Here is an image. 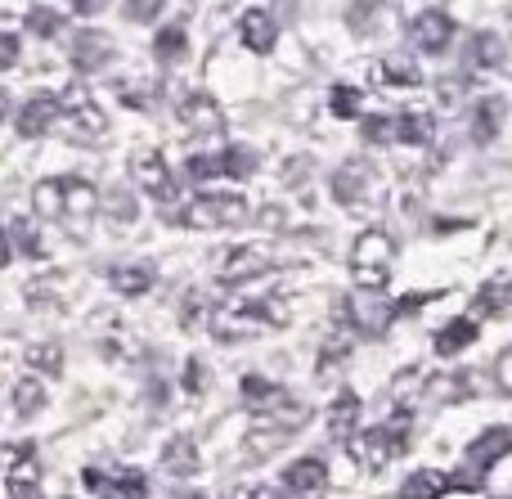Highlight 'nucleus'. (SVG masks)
<instances>
[{"label":"nucleus","mask_w":512,"mask_h":499,"mask_svg":"<svg viewBox=\"0 0 512 499\" xmlns=\"http://www.w3.org/2000/svg\"><path fill=\"white\" fill-rule=\"evenodd\" d=\"M409 428H414V414L400 405V410H391V419L382 423V428H364L360 437L351 441V455L355 464H364L369 473H378V468H387L396 455H405V441H409Z\"/></svg>","instance_id":"7ed1b4c3"},{"label":"nucleus","mask_w":512,"mask_h":499,"mask_svg":"<svg viewBox=\"0 0 512 499\" xmlns=\"http://www.w3.org/2000/svg\"><path fill=\"white\" fill-rule=\"evenodd\" d=\"M45 410V383L41 378H18L14 383V414L18 419H36Z\"/></svg>","instance_id":"2f4dec72"},{"label":"nucleus","mask_w":512,"mask_h":499,"mask_svg":"<svg viewBox=\"0 0 512 499\" xmlns=\"http://www.w3.org/2000/svg\"><path fill=\"white\" fill-rule=\"evenodd\" d=\"M306 167H310V158H292V162H283V180H292V185H306Z\"/></svg>","instance_id":"c03bdc74"},{"label":"nucleus","mask_w":512,"mask_h":499,"mask_svg":"<svg viewBox=\"0 0 512 499\" xmlns=\"http://www.w3.org/2000/svg\"><path fill=\"white\" fill-rule=\"evenodd\" d=\"M436 135V122L427 113H409V117H400V140H409V144H427Z\"/></svg>","instance_id":"f704fd0d"},{"label":"nucleus","mask_w":512,"mask_h":499,"mask_svg":"<svg viewBox=\"0 0 512 499\" xmlns=\"http://www.w3.org/2000/svg\"><path fill=\"white\" fill-rule=\"evenodd\" d=\"M162 468H167V477H194L198 468V446L194 437H171L167 450H162Z\"/></svg>","instance_id":"a878e982"},{"label":"nucleus","mask_w":512,"mask_h":499,"mask_svg":"<svg viewBox=\"0 0 512 499\" xmlns=\"http://www.w3.org/2000/svg\"><path fill=\"white\" fill-rule=\"evenodd\" d=\"M342 311L351 315V324H355L360 338H382V333L391 329V320H396L400 306H391L382 288H355V293L342 302Z\"/></svg>","instance_id":"6e6552de"},{"label":"nucleus","mask_w":512,"mask_h":499,"mask_svg":"<svg viewBox=\"0 0 512 499\" xmlns=\"http://www.w3.org/2000/svg\"><path fill=\"white\" fill-rule=\"evenodd\" d=\"M9 499H36V491H23V486H5Z\"/></svg>","instance_id":"3c124183"},{"label":"nucleus","mask_w":512,"mask_h":499,"mask_svg":"<svg viewBox=\"0 0 512 499\" xmlns=\"http://www.w3.org/2000/svg\"><path fill=\"white\" fill-rule=\"evenodd\" d=\"M360 396H351V392H342L333 401V410H328V437L333 441H342V446H351L355 437H360Z\"/></svg>","instance_id":"393cba45"},{"label":"nucleus","mask_w":512,"mask_h":499,"mask_svg":"<svg viewBox=\"0 0 512 499\" xmlns=\"http://www.w3.org/2000/svg\"><path fill=\"white\" fill-rule=\"evenodd\" d=\"M360 131L369 144H391V140H400V117H364Z\"/></svg>","instance_id":"72a5a7b5"},{"label":"nucleus","mask_w":512,"mask_h":499,"mask_svg":"<svg viewBox=\"0 0 512 499\" xmlns=\"http://www.w3.org/2000/svg\"><path fill=\"white\" fill-rule=\"evenodd\" d=\"M167 221H180L189 230H230V225L248 221V203L239 194H198L185 212L167 216Z\"/></svg>","instance_id":"423d86ee"},{"label":"nucleus","mask_w":512,"mask_h":499,"mask_svg":"<svg viewBox=\"0 0 512 499\" xmlns=\"http://www.w3.org/2000/svg\"><path fill=\"white\" fill-rule=\"evenodd\" d=\"M409 36H414V45L423 54H441V50H450V41H454V18L445 14V9H423V14L409 23Z\"/></svg>","instance_id":"f8f14e48"},{"label":"nucleus","mask_w":512,"mask_h":499,"mask_svg":"<svg viewBox=\"0 0 512 499\" xmlns=\"http://www.w3.org/2000/svg\"><path fill=\"white\" fill-rule=\"evenodd\" d=\"M14 63H18V36L5 32L0 36V68H14Z\"/></svg>","instance_id":"37998d69"},{"label":"nucleus","mask_w":512,"mask_h":499,"mask_svg":"<svg viewBox=\"0 0 512 499\" xmlns=\"http://www.w3.org/2000/svg\"><path fill=\"white\" fill-rule=\"evenodd\" d=\"M463 63H472V68L490 72L504 63V36L495 32V27H477V32L468 36V45H463Z\"/></svg>","instance_id":"4be33fe9"},{"label":"nucleus","mask_w":512,"mask_h":499,"mask_svg":"<svg viewBox=\"0 0 512 499\" xmlns=\"http://www.w3.org/2000/svg\"><path fill=\"white\" fill-rule=\"evenodd\" d=\"M185 176L189 180H216V176H225V158H216V153H198V158L185 162Z\"/></svg>","instance_id":"e433bc0d"},{"label":"nucleus","mask_w":512,"mask_h":499,"mask_svg":"<svg viewBox=\"0 0 512 499\" xmlns=\"http://www.w3.org/2000/svg\"><path fill=\"white\" fill-rule=\"evenodd\" d=\"M396 266V243H391L387 230H364L351 248V275L360 279L364 288H387V275Z\"/></svg>","instance_id":"39448f33"},{"label":"nucleus","mask_w":512,"mask_h":499,"mask_svg":"<svg viewBox=\"0 0 512 499\" xmlns=\"http://www.w3.org/2000/svg\"><path fill=\"white\" fill-rule=\"evenodd\" d=\"M162 0H126V18L131 23H149V18H158Z\"/></svg>","instance_id":"79ce46f5"},{"label":"nucleus","mask_w":512,"mask_h":499,"mask_svg":"<svg viewBox=\"0 0 512 499\" xmlns=\"http://www.w3.org/2000/svg\"><path fill=\"white\" fill-rule=\"evenodd\" d=\"M63 113V99L59 95H50V90H36L32 99H27L23 108H18V117H14V126H18V135H27V140H36V135H45L54 126V117Z\"/></svg>","instance_id":"ddd939ff"},{"label":"nucleus","mask_w":512,"mask_h":499,"mask_svg":"<svg viewBox=\"0 0 512 499\" xmlns=\"http://www.w3.org/2000/svg\"><path fill=\"white\" fill-rule=\"evenodd\" d=\"M185 54H189V36H185V27L180 23L162 27V32L153 36V59L158 63H180Z\"/></svg>","instance_id":"7c9ffc66"},{"label":"nucleus","mask_w":512,"mask_h":499,"mask_svg":"<svg viewBox=\"0 0 512 499\" xmlns=\"http://www.w3.org/2000/svg\"><path fill=\"white\" fill-rule=\"evenodd\" d=\"M27 27H32L36 36H45V41H50V36H59L63 14H54V9H45V5H36L32 14H27Z\"/></svg>","instance_id":"58836bf2"},{"label":"nucleus","mask_w":512,"mask_h":499,"mask_svg":"<svg viewBox=\"0 0 512 499\" xmlns=\"http://www.w3.org/2000/svg\"><path fill=\"white\" fill-rule=\"evenodd\" d=\"M508 23H512V9H508Z\"/></svg>","instance_id":"864d4df0"},{"label":"nucleus","mask_w":512,"mask_h":499,"mask_svg":"<svg viewBox=\"0 0 512 499\" xmlns=\"http://www.w3.org/2000/svg\"><path fill=\"white\" fill-rule=\"evenodd\" d=\"M239 36H243V45H248L252 54H270L274 41H279V27H274V18L265 14V9H243Z\"/></svg>","instance_id":"5701e85b"},{"label":"nucleus","mask_w":512,"mask_h":499,"mask_svg":"<svg viewBox=\"0 0 512 499\" xmlns=\"http://www.w3.org/2000/svg\"><path fill=\"white\" fill-rule=\"evenodd\" d=\"M153 279H158L153 261H117V266H108V288L122 297H144L153 288Z\"/></svg>","instance_id":"aec40b11"},{"label":"nucleus","mask_w":512,"mask_h":499,"mask_svg":"<svg viewBox=\"0 0 512 499\" xmlns=\"http://www.w3.org/2000/svg\"><path fill=\"white\" fill-rule=\"evenodd\" d=\"M472 342H477V320H450L441 333L432 338V347H436V356H459V351H468Z\"/></svg>","instance_id":"bb28decb"},{"label":"nucleus","mask_w":512,"mask_h":499,"mask_svg":"<svg viewBox=\"0 0 512 499\" xmlns=\"http://www.w3.org/2000/svg\"><path fill=\"white\" fill-rule=\"evenodd\" d=\"M512 306V275H499V279H486L472 302V315H504Z\"/></svg>","instance_id":"cd10ccee"},{"label":"nucleus","mask_w":512,"mask_h":499,"mask_svg":"<svg viewBox=\"0 0 512 499\" xmlns=\"http://www.w3.org/2000/svg\"><path fill=\"white\" fill-rule=\"evenodd\" d=\"M378 9H382V0H355V5H351V27H355V32H373V14H378Z\"/></svg>","instance_id":"ea45409f"},{"label":"nucleus","mask_w":512,"mask_h":499,"mask_svg":"<svg viewBox=\"0 0 512 499\" xmlns=\"http://www.w3.org/2000/svg\"><path fill=\"white\" fill-rule=\"evenodd\" d=\"M283 491H288V486H256V491H252L248 499H288Z\"/></svg>","instance_id":"de8ad7c7"},{"label":"nucleus","mask_w":512,"mask_h":499,"mask_svg":"<svg viewBox=\"0 0 512 499\" xmlns=\"http://www.w3.org/2000/svg\"><path fill=\"white\" fill-rule=\"evenodd\" d=\"M59 99H63V113L72 117V126H77L86 140H95V135L108 131V113L95 104V95L86 90V81H68Z\"/></svg>","instance_id":"9d476101"},{"label":"nucleus","mask_w":512,"mask_h":499,"mask_svg":"<svg viewBox=\"0 0 512 499\" xmlns=\"http://www.w3.org/2000/svg\"><path fill=\"white\" fill-rule=\"evenodd\" d=\"M221 158H225V176H234V180H252L256 167H261L256 149H248V144H230Z\"/></svg>","instance_id":"473e14b6"},{"label":"nucleus","mask_w":512,"mask_h":499,"mask_svg":"<svg viewBox=\"0 0 512 499\" xmlns=\"http://www.w3.org/2000/svg\"><path fill=\"white\" fill-rule=\"evenodd\" d=\"M36 482H41V455H36V441H14V446H5V486L36 491Z\"/></svg>","instance_id":"dca6fc26"},{"label":"nucleus","mask_w":512,"mask_h":499,"mask_svg":"<svg viewBox=\"0 0 512 499\" xmlns=\"http://www.w3.org/2000/svg\"><path fill=\"white\" fill-rule=\"evenodd\" d=\"M279 324H283V315L274 311L270 302H261V297L212 306V338L216 342H248V338H261V333L279 329Z\"/></svg>","instance_id":"f03ea898"},{"label":"nucleus","mask_w":512,"mask_h":499,"mask_svg":"<svg viewBox=\"0 0 512 499\" xmlns=\"http://www.w3.org/2000/svg\"><path fill=\"white\" fill-rule=\"evenodd\" d=\"M27 365H32V369H45V374H59V369H63V351L54 347V342H41V347L27 351Z\"/></svg>","instance_id":"4c0bfd02"},{"label":"nucleus","mask_w":512,"mask_h":499,"mask_svg":"<svg viewBox=\"0 0 512 499\" xmlns=\"http://www.w3.org/2000/svg\"><path fill=\"white\" fill-rule=\"evenodd\" d=\"M508 122V99L499 95H481L477 104H472V140L486 149V144H495V135L504 131Z\"/></svg>","instance_id":"6ab92c4d"},{"label":"nucleus","mask_w":512,"mask_h":499,"mask_svg":"<svg viewBox=\"0 0 512 499\" xmlns=\"http://www.w3.org/2000/svg\"><path fill=\"white\" fill-rule=\"evenodd\" d=\"M283 486H288V495H319V491L328 486L324 459H315V455L292 459V464L283 468Z\"/></svg>","instance_id":"412c9836"},{"label":"nucleus","mask_w":512,"mask_h":499,"mask_svg":"<svg viewBox=\"0 0 512 499\" xmlns=\"http://www.w3.org/2000/svg\"><path fill=\"white\" fill-rule=\"evenodd\" d=\"M176 499H203V495H194V491H185V495H176Z\"/></svg>","instance_id":"603ef678"},{"label":"nucleus","mask_w":512,"mask_h":499,"mask_svg":"<svg viewBox=\"0 0 512 499\" xmlns=\"http://www.w3.org/2000/svg\"><path fill=\"white\" fill-rule=\"evenodd\" d=\"M113 59H117V50H113V41H108L104 32H95V27H81V32L72 36V63H77L81 72L108 68Z\"/></svg>","instance_id":"a211bd4d"},{"label":"nucleus","mask_w":512,"mask_h":499,"mask_svg":"<svg viewBox=\"0 0 512 499\" xmlns=\"http://www.w3.org/2000/svg\"><path fill=\"white\" fill-rule=\"evenodd\" d=\"M360 104H364V95L355 86H333V95H328V108L337 117H360Z\"/></svg>","instance_id":"c9c22d12"},{"label":"nucleus","mask_w":512,"mask_h":499,"mask_svg":"<svg viewBox=\"0 0 512 499\" xmlns=\"http://www.w3.org/2000/svg\"><path fill=\"white\" fill-rule=\"evenodd\" d=\"M32 207L41 216H50L63 234L86 239L90 225H95V212H99V189L81 176H54L32 189Z\"/></svg>","instance_id":"f257e3e1"},{"label":"nucleus","mask_w":512,"mask_h":499,"mask_svg":"<svg viewBox=\"0 0 512 499\" xmlns=\"http://www.w3.org/2000/svg\"><path fill=\"white\" fill-rule=\"evenodd\" d=\"M185 392H203V387H198V360L185 365Z\"/></svg>","instance_id":"09e8293b"},{"label":"nucleus","mask_w":512,"mask_h":499,"mask_svg":"<svg viewBox=\"0 0 512 499\" xmlns=\"http://www.w3.org/2000/svg\"><path fill=\"white\" fill-rule=\"evenodd\" d=\"M108 212H113L117 221H135V198L126 194V189H108Z\"/></svg>","instance_id":"a19ab883"},{"label":"nucleus","mask_w":512,"mask_h":499,"mask_svg":"<svg viewBox=\"0 0 512 499\" xmlns=\"http://www.w3.org/2000/svg\"><path fill=\"white\" fill-rule=\"evenodd\" d=\"M176 117H180V126L189 131V140H216V135H225V113H221V104H216L212 95H185L176 104Z\"/></svg>","instance_id":"1a4fd4ad"},{"label":"nucleus","mask_w":512,"mask_h":499,"mask_svg":"<svg viewBox=\"0 0 512 499\" xmlns=\"http://www.w3.org/2000/svg\"><path fill=\"white\" fill-rule=\"evenodd\" d=\"M122 95H126V104L131 108H153V99H149V86H122Z\"/></svg>","instance_id":"49530a36"},{"label":"nucleus","mask_w":512,"mask_h":499,"mask_svg":"<svg viewBox=\"0 0 512 499\" xmlns=\"http://www.w3.org/2000/svg\"><path fill=\"white\" fill-rule=\"evenodd\" d=\"M508 450H512V432L508 428H486L468 450H463V464H459V473H454V486H463V491H481V482L495 473V464L508 455Z\"/></svg>","instance_id":"20e7f679"},{"label":"nucleus","mask_w":512,"mask_h":499,"mask_svg":"<svg viewBox=\"0 0 512 499\" xmlns=\"http://www.w3.org/2000/svg\"><path fill=\"white\" fill-rule=\"evenodd\" d=\"M5 243H9L5 261H14V257H41V252H45L41 230H36L32 216H9V225H5Z\"/></svg>","instance_id":"b1692460"},{"label":"nucleus","mask_w":512,"mask_h":499,"mask_svg":"<svg viewBox=\"0 0 512 499\" xmlns=\"http://www.w3.org/2000/svg\"><path fill=\"white\" fill-rule=\"evenodd\" d=\"M378 77L387 81V86H423V68H418L414 59H405V54H387V59L378 63Z\"/></svg>","instance_id":"c756f323"},{"label":"nucleus","mask_w":512,"mask_h":499,"mask_svg":"<svg viewBox=\"0 0 512 499\" xmlns=\"http://www.w3.org/2000/svg\"><path fill=\"white\" fill-rule=\"evenodd\" d=\"M450 486H454V477L436 473V468H423V473H414L405 486H400V499H445Z\"/></svg>","instance_id":"c85d7f7f"},{"label":"nucleus","mask_w":512,"mask_h":499,"mask_svg":"<svg viewBox=\"0 0 512 499\" xmlns=\"http://www.w3.org/2000/svg\"><path fill=\"white\" fill-rule=\"evenodd\" d=\"M495 378H499V387H504V392H512V347L504 351V356H499V365H495Z\"/></svg>","instance_id":"a18cd8bd"},{"label":"nucleus","mask_w":512,"mask_h":499,"mask_svg":"<svg viewBox=\"0 0 512 499\" xmlns=\"http://www.w3.org/2000/svg\"><path fill=\"white\" fill-rule=\"evenodd\" d=\"M270 266H274V252L243 243V248H234L230 257L221 261V284L234 288V284H243V279H252V275H265Z\"/></svg>","instance_id":"f3484780"},{"label":"nucleus","mask_w":512,"mask_h":499,"mask_svg":"<svg viewBox=\"0 0 512 499\" xmlns=\"http://www.w3.org/2000/svg\"><path fill=\"white\" fill-rule=\"evenodd\" d=\"M355 338H360V333H355V324H351V315L342 311V306H337V320H333V333H328L324 338V347H319V374H333L337 365H346V360H351V351H355Z\"/></svg>","instance_id":"4468645a"},{"label":"nucleus","mask_w":512,"mask_h":499,"mask_svg":"<svg viewBox=\"0 0 512 499\" xmlns=\"http://www.w3.org/2000/svg\"><path fill=\"white\" fill-rule=\"evenodd\" d=\"M104 5H108V0H72V9H77V14H99Z\"/></svg>","instance_id":"8fccbe9b"},{"label":"nucleus","mask_w":512,"mask_h":499,"mask_svg":"<svg viewBox=\"0 0 512 499\" xmlns=\"http://www.w3.org/2000/svg\"><path fill=\"white\" fill-rule=\"evenodd\" d=\"M86 486H95L99 499H149V477L144 473H131V468H122V473H99V468H86Z\"/></svg>","instance_id":"2eb2a0df"},{"label":"nucleus","mask_w":512,"mask_h":499,"mask_svg":"<svg viewBox=\"0 0 512 499\" xmlns=\"http://www.w3.org/2000/svg\"><path fill=\"white\" fill-rule=\"evenodd\" d=\"M131 171H135V185L144 189V194H153V198H176V176L167 171V162H162V153L158 149H135L131 153Z\"/></svg>","instance_id":"9b49d317"},{"label":"nucleus","mask_w":512,"mask_h":499,"mask_svg":"<svg viewBox=\"0 0 512 499\" xmlns=\"http://www.w3.org/2000/svg\"><path fill=\"white\" fill-rule=\"evenodd\" d=\"M382 194L378 185V171L369 167L364 158H346L342 167L333 171V198L342 207H351V212H360V207H373Z\"/></svg>","instance_id":"0eeeda50"}]
</instances>
